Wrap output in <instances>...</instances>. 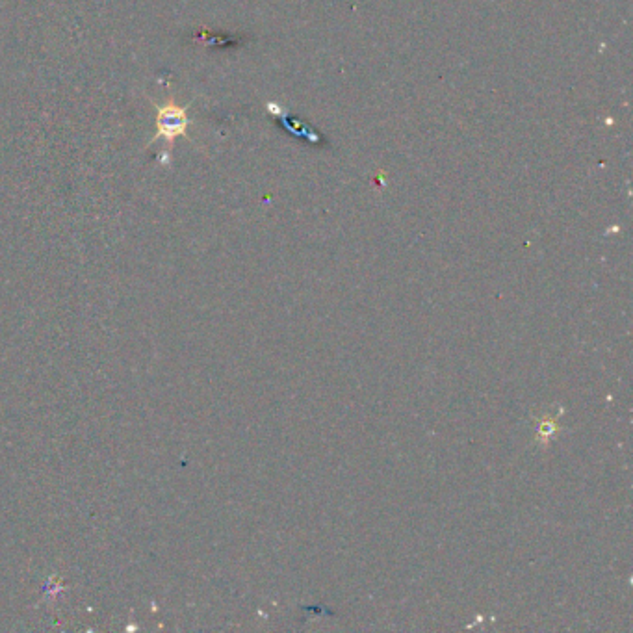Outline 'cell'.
Returning a JSON list of instances; mask_svg holds the SVG:
<instances>
[{"mask_svg":"<svg viewBox=\"0 0 633 633\" xmlns=\"http://www.w3.org/2000/svg\"><path fill=\"white\" fill-rule=\"evenodd\" d=\"M156 110V134L151 138V143L164 140L168 149H173L177 138L186 136V130L190 125L188 106L175 103L173 97H169L164 104H155Z\"/></svg>","mask_w":633,"mask_h":633,"instance_id":"6da1fadb","label":"cell"}]
</instances>
